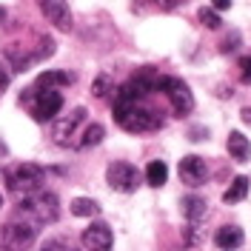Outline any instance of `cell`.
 I'll list each match as a JSON object with an SVG mask.
<instances>
[{"mask_svg":"<svg viewBox=\"0 0 251 251\" xmlns=\"http://www.w3.org/2000/svg\"><path fill=\"white\" fill-rule=\"evenodd\" d=\"M114 123L120 126L123 131L143 134V131L163 128V114L157 109H151V106H146L143 100H134V97H126V94L117 92V100H114Z\"/></svg>","mask_w":251,"mask_h":251,"instance_id":"1","label":"cell"},{"mask_svg":"<svg viewBox=\"0 0 251 251\" xmlns=\"http://www.w3.org/2000/svg\"><path fill=\"white\" fill-rule=\"evenodd\" d=\"M3 183H6V191L23 200L34 191H40L43 183H46V169L37 166V163H15L3 172Z\"/></svg>","mask_w":251,"mask_h":251,"instance_id":"2","label":"cell"},{"mask_svg":"<svg viewBox=\"0 0 251 251\" xmlns=\"http://www.w3.org/2000/svg\"><path fill=\"white\" fill-rule=\"evenodd\" d=\"M20 217L34 223V226L57 223V217H60V200H57V194L40 188V191H34L29 197H23L20 200Z\"/></svg>","mask_w":251,"mask_h":251,"instance_id":"3","label":"cell"},{"mask_svg":"<svg viewBox=\"0 0 251 251\" xmlns=\"http://www.w3.org/2000/svg\"><path fill=\"white\" fill-rule=\"evenodd\" d=\"M23 103L29 114L37 123H49V120H57V114L63 109V94L57 89H40V86H31L23 89Z\"/></svg>","mask_w":251,"mask_h":251,"instance_id":"4","label":"cell"},{"mask_svg":"<svg viewBox=\"0 0 251 251\" xmlns=\"http://www.w3.org/2000/svg\"><path fill=\"white\" fill-rule=\"evenodd\" d=\"M37 240V226L29 220H9L0 226V251H26Z\"/></svg>","mask_w":251,"mask_h":251,"instance_id":"5","label":"cell"},{"mask_svg":"<svg viewBox=\"0 0 251 251\" xmlns=\"http://www.w3.org/2000/svg\"><path fill=\"white\" fill-rule=\"evenodd\" d=\"M157 92H163L169 97L177 117H186L188 111L194 109V94L180 77H160L157 80Z\"/></svg>","mask_w":251,"mask_h":251,"instance_id":"6","label":"cell"},{"mask_svg":"<svg viewBox=\"0 0 251 251\" xmlns=\"http://www.w3.org/2000/svg\"><path fill=\"white\" fill-rule=\"evenodd\" d=\"M106 183L114 191H120V194H131V191H137V186H140V172L131 163L117 160V163H111L109 169H106Z\"/></svg>","mask_w":251,"mask_h":251,"instance_id":"7","label":"cell"},{"mask_svg":"<svg viewBox=\"0 0 251 251\" xmlns=\"http://www.w3.org/2000/svg\"><path fill=\"white\" fill-rule=\"evenodd\" d=\"M37 3H40L43 17H46L54 29L72 31L75 20H72V9H69V3H66V0H37Z\"/></svg>","mask_w":251,"mask_h":251,"instance_id":"8","label":"cell"},{"mask_svg":"<svg viewBox=\"0 0 251 251\" xmlns=\"http://www.w3.org/2000/svg\"><path fill=\"white\" fill-rule=\"evenodd\" d=\"M177 172H180V180H183L186 186H191V188L203 186L205 180H208V166H205L203 157H197V154L183 157L180 166H177Z\"/></svg>","mask_w":251,"mask_h":251,"instance_id":"9","label":"cell"},{"mask_svg":"<svg viewBox=\"0 0 251 251\" xmlns=\"http://www.w3.org/2000/svg\"><path fill=\"white\" fill-rule=\"evenodd\" d=\"M83 249L86 251H111V243H114V234H111L109 223H92L83 237H80Z\"/></svg>","mask_w":251,"mask_h":251,"instance_id":"10","label":"cell"},{"mask_svg":"<svg viewBox=\"0 0 251 251\" xmlns=\"http://www.w3.org/2000/svg\"><path fill=\"white\" fill-rule=\"evenodd\" d=\"M86 120V109L77 106V109L72 111V114H66L60 117L57 123H54V131H51V137L57 146H72V137H75V131H77V126Z\"/></svg>","mask_w":251,"mask_h":251,"instance_id":"11","label":"cell"},{"mask_svg":"<svg viewBox=\"0 0 251 251\" xmlns=\"http://www.w3.org/2000/svg\"><path fill=\"white\" fill-rule=\"evenodd\" d=\"M243 240H246V234H243L240 226H223V228H217V234H214V246L223 251H234L243 246Z\"/></svg>","mask_w":251,"mask_h":251,"instance_id":"12","label":"cell"},{"mask_svg":"<svg viewBox=\"0 0 251 251\" xmlns=\"http://www.w3.org/2000/svg\"><path fill=\"white\" fill-rule=\"evenodd\" d=\"M226 149H228L231 160H237V163H246V160L251 157V143H249V137H246L243 131H231L228 140H226Z\"/></svg>","mask_w":251,"mask_h":251,"instance_id":"13","label":"cell"},{"mask_svg":"<svg viewBox=\"0 0 251 251\" xmlns=\"http://www.w3.org/2000/svg\"><path fill=\"white\" fill-rule=\"evenodd\" d=\"M72 83H75V75H69V72H57V69L40 72L37 80H34V86H40V89H60V86H72Z\"/></svg>","mask_w":251,"mask_h":251,"instance_id":"14","label":"cell"},{"mask_svg":"<svg viewBox=\"0 0 251 251\" xmlns=\"http://www.w3.org/2000/svg\"><path fill=\"white\" fill-rule=\"evenodd\" d=\"M249 186H251V180L246 177V174H240V177H234L231 180V186L226 188V194H223V203H240V200H246L249 197Z\"/></svg>","mask_w":251,"mask_h":251,"instance_id":"15","label":"cell"},{"mask_svg":"<svg viewBox=\"0 0 251 251\" xmlns=\"http://www.w3.org/2000/svg\"><path fill=\"white\" fill-rule=\"evenodd\" d=\"M183 214H186L188 223H200V220L208 214V203H205L203 197H197V194H191L183 200Z\"/></svg>","mask_w":251,"mask_h":251,"instance_id":"16","label":"cell"},{"mask_svg":"<svg viewBox=\"0 0 251 251\" xmlns=\"http://www.w3.org/2000/svg\"><path fill=\"white\" fill-rule=\"evenodd\" d=\"M166 180H169V169H166V163L163 160H151L149 166H146V183L149 186H166Z\"/></svg>","mask_w":251,"mask_h":251,"instance_id":"17","label":"cell"},{"mask_svg":"<svg viewBox=\"0 0 251 251\" xmlns=\"http://www.w3.org/2000/svg\"><path fill=\"white\" fill-rule=\"evenodd\" d=\"M72 214L75 217H97L100 214V205L94 203L92 197H75L72 200Z\"/></svg>","mask_w":251,"mask_h":251,"instance_id":"18","label":"cell"},{"mask_svg":"<svg viewBox=\"0 0 251 251\" xmlns=\"http://www.w3.org/2000/svg\"><path fill=\"white\" fill-rule=\"evenodd\" d=\"M103 137H106V128H103L100 123H92L89 128H86L83 140H80V149H92V146H97V143H103Z\"/></svg>","mask_w":251,"mask_h":251,"instance_id":"19","label":"cell"},{"mask_svg":"<svg viewBox=\"0 0 251 251\" xmlns=\"http://www.w3.org/2000/svg\"><path fill=\"white\" fill-rule=\"evenodd\" d=\"M111 92H117V89H114V80H111L109 75H97L94 83H92V94L103 100V97H109Z\"/></svg>","mask_w":251,"mask_h":251,"instance_id":"20","label":"cell"},{"mask_svg":"<svg viewBox=\"0 0 251 251\" xmlns=\"http://www.w3.org/2000/svg\"><path fill=\"white\" fill-rule=\"evenodd\" d=\"M197 20L203 23L205 29H220V23H223V20H220V15L211 9V6H203V9L197 12Z\"/></svg>","mask_w":251,"mask_h":251,"instance_id":"21","label":"cell"},{"mask_svg":"<svg viewBox=\"0 0 251 251\" xmlns=\"http://www.w3.org/2000/svg\"><path fill=\"white\" fill-rule=\"evenodd\" d=\"M183 240H186L188 249H197L203 243V231H200V223H191L188 228H183Z\"/></svg>","mask_w":251,"mask_h":251,"instance_id":"22","label":"cell"},{"mask_svg":"<svg viewBox=\"0 0 251 251\" xmlns=\"http://www.w3.org/2000/svg\"><path fill=\"white\" fill-rule=\"evenodd\" d=\"M240 80L251 86V54L249 57H240Z\"/></svg>","mask_w":251,"mask_h":251,"instance_id":"23","label":"cell"},{"mask_svg":"<svg viewBox=\"0 0 251 251\" xmlns=\"http://www.w3.org/2000/svg\"><path fill=\"white\" fill-rule=\"evenodd\" d=\"M40 251H69V246H66L63 240H49V243L40 246Z\"/></svg>","mask_w":251,"mask_h":251,"instance_id":"24","label":"cell"},{"mask_svg":"<svg viewBox=\"0 0 251 251\" xmlns=\"http://www.w3.org/2000/svg\"><path fill=\"white\" fill-rule=\"evenodd\" d=\"M237 43H240V34H228V37H226V40H223V51H234L237 49Z\"/></svg>","mask_w":251,"mask_h":251,"instance_id":"25","label":"cell"},{"mask_svg":"<svg viewBox=\"0 0 251 251\" xmlns=\"http://www.w3.org/2000/svg\"><path fill=\"white\" fill-rule=\"evenodd\" d=\"M208 3H211L214 12H226V9H231V0H208Z\"/></svg>","mask_w":251,"mask_h":251,"instance_id":"26","label":"cell"},{"mask_svg":"<svg viewBox=\"0 0 251 251\" xmlns=\"http://www.w3.org/2000/svg\"><path fill=\"white\" fill-rule=\"evenodd\" d=\"M6 86H9V72H6V66L0 63V92H3Z\"/></svg>","mask_w":251,"mask_h":251,"instance_id":"27","label":"cell"},{"mask_svg":"<svg viewBox=\"0 0 251 251\" xmlns=\"http://www.w3.org/2000/svg\"><path fill=\"white\" fill-rule=\"evenodd\" d=\"M157 3H160V9H174L180 0H157Z\"/></svg>","mask_w":251,"mask_h":251,"instance_id":"28","label":"cell"},{"mask_svg":"<svg viewBox=\"0 0 251 251\" xmlns=\"http://www.w3.org/2000/svg\"><path fill=\"white\" fill-rule=\"evenodd\" d=\"M240 117H243V123H249V126H251V106H246V109L240 111Z\"/></svg>","mask_w":251,"mask_h":251,"instance_id":"29","label":"cell"},{"mask_svg":"<svg viewBox=\"0 0 251 251\" xmlns=\"http://www.w3.org/2000/svg\"><path fill=\"white\" fill-rule=\"evenodd\" d=\"M6 17H9V12H6V9H3V6H0V26H3V23H6Z\"/></svg>","mask_w":251,"mask_h":251,"instance_id":"30","label":"cell"},{"mask_svg":"<svg viewBox=\"0 0 251 251\" xmlns=\"http://www.w3.org/2000/svg\"><path fill=\"white\" fill-rule=\"evenodd\" d=\"M3 154H9V149H6V143H0V157Z\"/></svg>","mask_w":251,"mask_h":251,"instance_id":"31","label":"cell"},{"mask_svg":"<svg viewBox=\"0 0 251 251\" xmlns=\"http://www.w3.org/2000/svg\"><path fill=\"white\" fill-rule=\"evenodd\" d=\"M0 205H3V194H0Z\"/></svg>","mask_w":251,"mask_h":251,"instance_id":"32","label":"cell"}]
</instances>
